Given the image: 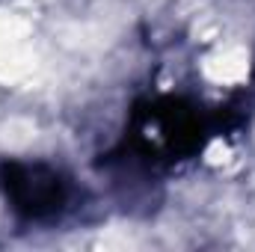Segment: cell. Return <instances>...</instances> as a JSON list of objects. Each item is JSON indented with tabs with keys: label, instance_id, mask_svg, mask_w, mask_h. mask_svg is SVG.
I'll return each instance as SVG.
<instances>
[{
	"label": "cell",
	"instance_id": "1",
	"mask_svg": "<svg viewBox=\"0 0 255 252\" xmlns=\"http://www.w3.org/2000/svg\"><path fill=\"white\" fill-rule=\"evenodd\" d=\"M0 184L15 211L27 214L30 220L54 217L65 202L63 178L42 163H6Z\"/></svg>",
	"mask_w": 255,
	"mask_h": 252
}]
</instances>
